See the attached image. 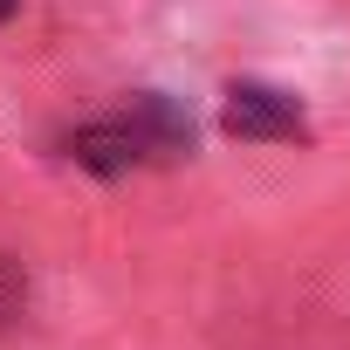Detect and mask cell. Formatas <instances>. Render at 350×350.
Returning a JSON list of instances; mask_svg holds the SVG:
<instances>
[{
	"mask_svg": "<svg viewBox=\"0 0 350 350\" xmlns=\"http://www.w3.org/2000/svg\"><path fill=\"white\" fill-rule=\"evenodd\" d=\"M193 151V117L172 103V96H124L117 110L90 117L76 137H69V158L83 172H103V179H117V172H137V165H165Z\"/></svg>",
	"mask_w": 350,
	"mask_h": 350,
	"instance_id": "obj_1",
	"label": "cell"
},
{
	"mask_svg": "<svg viewBox=\"0 0 350 350\" xmlns=\"http://www.w3.org/2000/svg\"><path fill=\"white\" fill-rule=\"evenodd\" d=\"M220 124H227L234 137H254V144H275V137H302V131H309V124H302V103L282 96V90H268V83H234Z\"/></svg>",
	"mask_w": 350,
	"mask_h": 350,
	"instance_id": "obj_2",
	"label": "cell"
},
{
	"mask_svg": "<svg viewBox=\"0 0 350 350\" xmlns=\"http://www.w3.org/2000/svg\"><path fill=\"white\" fill-rule=\"evenodd\" d=\"M14 8H21V0H0V21H8V14H14Z\"/></svg>",
	"mask_w": 350,
	"mask_h": 350,
	"instance_id": "obj_3",
	"label": "cell"
}]
</instances>
